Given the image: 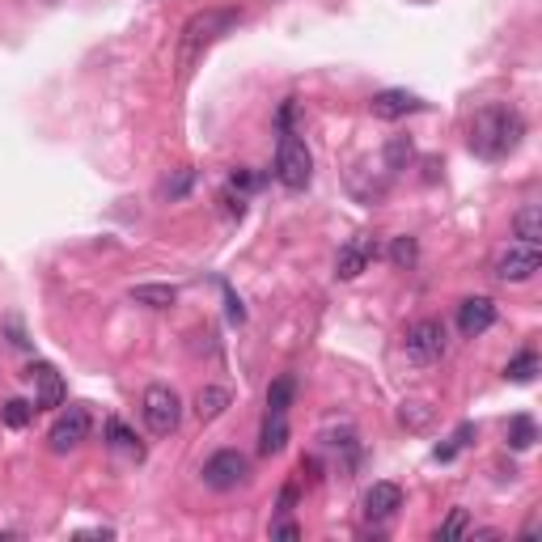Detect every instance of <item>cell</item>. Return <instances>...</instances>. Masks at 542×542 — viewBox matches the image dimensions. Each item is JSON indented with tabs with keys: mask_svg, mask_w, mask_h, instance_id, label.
<instances>
[{
	"mask_svg": "<svg viewBox=\"0 0 542 542\" xmlns=\"http://www.w3.org/2000/svg\"><path fill=\"white\" fill-rule=\"evenodd\" d=\"M225 301H229V318H233V322H242V318H246V310H242V301L233 297L229 288H225Z\"/></svg>",
	"mask_w": 542,
	"mask_h": 542,
	"instance_id": "4dcf8cb0",
	"label": "cell"
},
{
	"mask_svg": "<svg viewBox=\"0 0 542 542\" xmlns=\"http://www.w3.org/2000/svg\"><path fill=\"white\" fill-rule=\"evenodd\" d=\"M26 377L34 382V407L39 411H56L64 407V377L47 365V360H34V365L26 369Z\"/></svg>",
	"mask_w": 542,
	"mask_h": 542,
	"instance_id": "9c48e42d",
	"label": "cell"
},
{
	"mask_svg": "<svg viewBox=\"0 0 542 542\" xmlns=\"http://www.w3.org/2000/svg\"><path fill=\"white\" fill-rule=\"evenodd\" d=\"M271 538H301V530L293 521H280V526H271Z\"/></svg>",
	"mask_w": 542,
	"mask_h": 542,
	"instance_id": "f546056e",
	"label": "cell"
},
{
	"mask_svg": "<svg viewBox=\"0 0 542 542\" xmlns=\"http://www.w3.org/2000/svg\"><path fill=\"white\" fill-rule=\"evenodd\" d=\"M191 183H195V170H174V178H166L157 191H161V200H183Z\"/></svg>",
	"mask_w": 542,
	"mask_h": 542,
	"instance_id": "d4e9b609",
	"label": "cell"
},
{
	"mask_svg": "<svg viewBox=\"0 0 542 542\" xmlns=\"http://www.w3.org/2000/svg\"><path fill=\"white\" fill-rule=\"evenodd\" d=\"M538 441V424H534V415H513V424H509V449H517V454H526V449Z\"/></svg>",
	"mask_w": 542,
	"mask_h": 542,
	"instance_id": "44dd1931",
	"label": "cell"
},
{
	"mask_svg": "<svg viewBox=\"0 0 542 542\" xmlns=\"http://www.w3.org/2000/svg\"><path fill=\"white\" fill-rule=\"evenodd\" d=\"M106 441H111V449H119V454H128V458H144V449H140V441H136V432L123 424V420H106Z\"/></svg>",
	"mask_w": 542,
	"mask_h": 542,
	"instance_id": "e0dca14e",
	"label": "cell"
},
{
	"mask_svg": "<svg viewBox=\"0 0 542 542\" xmlns=\"http://www.w3.org/2000/svg\"><path fill=\"white\" fill-rule=\"evenodd\" d=\"M377 259V242L369 238V233H360V238H352L348 246L339 250V259H335V276L339 280H356L360 271H369V263Z\"/></svg>",
	"mask_w": 542,
	"mask_h": 542,
	"instance_id": "8fae6325",
	"label": "cell"
},
{
	"mask_svg": "<svg viewBox=\"0 0 542 542\" xmlns=\"http://www.w3.org/2000/svg\"><path fill=\"white\" fill-rule=\"evenodd\" d=\"M288 445V415H263V432H259V454L271 458L280 454V449Z\"/></svg>",
	"mask_w": 542,
	"mask_h": 542,
	"instance_id": "5bb4252c",
	"label": "cell"
},
{
	"mask_svg": "<svg viewBox=\"0 0 542 542\" xmlns=\"http://www.w3.org/2000/svg\"><path fill=\"white\" fill-rule=\"evenodd\" d=\"M534 373H538V352H534V348L517 352L509 365H504V377H509L513 386H530V382H534Z\"/></svg>",
	"mask_w": 542,
	"mask_h": 542,
	"instance_id": "ffe728a7",
	"label": "cell"
},
{
	"mask_svg": "<svg viewBox=\"0 0 542 542\" xmlns=\"http://www.w3.org/2000/svg\"><path fill=\"white\" fill-rule=\"evenodd\" d=\"M411 157H415V144L407 136H390V144H386V170H407Z\"/></svg>",
	"mask_w": 542,
	"mask_h": 542,
	"instance_id": "cb8c5ba5",
	"label": "cell"
},
{
	"mask_svg": "<svg viewBox=\"0 0 542 542\" xmlns=\"http://www.w3.org/2000/svg\"><path fill=\"white\" fill-rule=\"evenodd\" d=\"M403 509V487L399 483H373L365 492V517L369 521H390Z\"/></svg>",
	"mask_w": 542,
	"mask_h": 542,
	"instance_id": "4fadbf2b",
	"label": "cell"
},
{
	"mask_svg": "<svg viewBox=\"0 0 542 542\" xmlns=\"http://www.w3.org/2000/svg\"><path fill=\"white\" fill-rule=\"evenodd\" d=\"M276 183L284 187V191H305L310 187V178H314V157H310V149H305V140L288 128V132H280V144H276Z\"/></svg>",
	"mask_w": 542,
	"mask_h": 542,
	"instance_id": "3957f363",
	"label": "cell"
},
{
	"mask_svg": "<svg viewBox=\"0 0 542 542\" xmlns=\"http://www.w3.org/2000/svg\"><path fill=\"white\" fill-rule=\"evenodd\" d=\"M415 259H420V246H415V238H394V246H390V263L394 267H415Z\"/></svg>",
	"mask_w": 542,
	"mask_h": 542,
	"instance_id": "4316f807",
	"label": "cell"
},
{
	"mask_svg": "<svg viewBox=\"0 0 542 542\" xmlns=\"http://www.w3.org/2000/svg\"><path fill=\"white\" fill-rule=\"evenodd\" d=\"M132 301L144 305V310H170V305L178 301V288L174 284H136Z\"/></svg>",
	"mask_w": 542,
	"mask_h": 542,
	"instance_id": "9a60e30c",
	"label": "cell"
},
{
	"mask_svg": "<svg viewBox=\"0 0 542 542\" xmlns=\"http://www.w3.org/2000/svg\"><path fill=\"white\" fill-rule=\"evenodd\" d=\"M9 335H13V339H9V343H13V348H26V339H22V327H17V318L9 322Z\"/></svg>",
	"mask_w": 542,
	"mask_h": 542,
	"instance_id": "1f68e13d",
	"label": "cell"
},
{
	"mask_svg": "<svg viewBox=\"0 0 542 542\" xmlns=\"http://www.w3.org/2000/svg\"><path fill=\"white\" fill-rule=\"evenodd\" d=\"M369 111H373L377 119H403V115L424 111V98L407 94V89H382V94L369 98Z\"/></svg>",
	"mask_w": 542,
	"mask_h": 542,
	"instance_id": "7c38bea8",
	"label": "cell"
},
{
	"mask_svg": "<svg viewBox=\"0 0 542 542\" xmlns=\"http://www.w3.org/2000/svg\"><path fill=\"white\" fill-rule=\"evenodd\" d=\"M471 437H475V424H458V428H454V437H449L445 445H437V454H432V458H437V462H454L462 449L471 445Z\"/></svg>",
	"mask_w": 542,
	"mask_h": 542,
	"instance_id": "7402d4cb",
	"label": "cell"
},
{
	"mask_svg": "<svg viewBox=\"0 0 542 542\" xmlns=\"http://www.w3.org/2000/svg\"><path fill=\"white\" fill-rule=\"evenodd\" d=\"M89 428H94V420H89V411L85 407H68L56 415V424H51L47 432V441L56 454H64V449H77L85 437H89Z\"/></svg>",
	"mask_w": 542,
	"mask_h": 542,
	"instance_id": "ba28073f",
	"label": "cell"
},
{
	"mask_svg": "<svg viewBox=\"0 0 542 542\" xmlns=\"http://www.w3.org/2000/svg\"><path fill=\"white\" fill-rule=\"evenodd\" d=\"M445 327L437 318H420V322H411L407 335H403V352L411 365H437V360L445 356Z\"/></svg>",
	"mask_w": 542,
	"mask_h": 542,
	"instance_id": "277c9868",
	"label": "cell"
},
{
	"mask_svg": "<svg viewBox=\"0 0 542 542\" xmlns=\"http://www.w3.org/2000/svg\"><path fill=\"white\" fill-rule=\"evenodd\" d=\"M246 458L238 454V449H216V454L204 462V483L212 487V492H229V487H238L242 479H246Z\"/></svg>",
	"mask_w": 542,
	"mask_h": 542,
	"instance_id": "52a82bcc",
	"label": "cell"
},
{
	"mask_svg": "<svg viewBox=\"0 0 542 542\" xmlns=\"http://www.w3.org/2000/svg\"><path fill=\"white\" fill-rule=\"evenodd\" d=\"M466 534H471V513L449 509V517L441 521V530H437V542H454V538H466Z\"/></svg>",
	"mask_w": 542,
	"mask_h": 542,
	"instance_id": "603a6c76",
	"label": "cell"
},
{
	"mask_svg": "<svg viewBox=\"0 0 542 542\" xmlns=\"http://www.w3.org/2000/svg\"><path fill=\"white\" fill-rule=\"evenodd\" d=\"M229 403H233V394L225 386H204L200 394H195V415H200V420H216Z\"/></svg>",
	"mask_w": 542,
	"mask_h": 542,
	"instance_id": "2e32d148",
	"label": "cell"
},
{
	"mask_svg": "<svg viewBox=\"0 0 542 542\" xmlns=\"http://www.w3.org/2000/svg\"><path fill=\"white\" fill-rule=\"evenodd\" d=\"M513 233L521 242H530V246H538L542 242V208L538 204H526L517 216H513Z\"/></svg>",
	"mask_w": 542,
	"mask_h": 542,
	"instance_id": "ac0fdd59",
	"label": "cell"
},
{
	"mask_svg": "<svg viewBox=\"0 0 542 542\" xmlns=\"http://www.w3.org/2000/svg\"><path fill=\"white\" fill-rule=\"evenodd\" d=\"M140 415L144 424H149L153 437H170L183 420V403H178V394L170 386H149L144 390V403H140Z\"/></svg>",
	"mask_w": 542,
	"mask_h": 542,
	"instance_id": "8992f818",
	"label": "cell"
},
{
	"mask_svg": "<svg viewBox=\"0 0 542 542\" xmlns=\"http://www.w3.org/2000/svg\"><path fill=\"white\" fill-rule=\"evenodd\" d=\"M297 496H301V487H297V483H284V492H280V504H276V509H280V513H293Z\"/></svg>",
	"mask_w": 542,
	"mask_h": 542,
	"instance_id": "f1b7e54d",
	"label": "cell"
},
{
	"mask_svg": "<svg viewBox=\"0 0 542 542\" xmlns=\"http://www.w3.org/2000/svg\"><path fill=\"white\" fill-rule=\"evenodd\" d=\"M538 271H542V250L530 246V242L504 246L500 255H496V263H492V276H496L500 284H526V280L538 276Z\"/></svg>",
	"mask_w": 542,
	"mask_h": 542,
	"instance_id": "5b68a950",
	"label": "cell"
},
{
	"mask_svg": "<svg viewBox=\"0 0 542 542\" xmlns=\"http://www.w3.org/2000/svg\"><path fill=\"white\" fill-rule=\"evenodd\" d=\"M399 420H403L407 428H424V424H428V407H424V403H403Z\"/></svg>",
	"mask_w": 542,
	"mask_h": 542,
	"instance_id": "83f0119b",
	"label": "cell"
},
{
	"mask_svg": "<svg viewBox=\"0 0 542 542\" xmlns=\"http://www.w3.org/2000/svg\"><path fill=\"white\" fill-rule=\"evenodd\" d=\"M34 411H39V407L26 403V399H9L0 415H5V424H9V428H26V424L34 420Z\"/></svg>",
	"mask_w": 542,
	"mask_h": 542,
	"instance_id": "484cf974",
	"label": "cell"
},
{
	"mask_svg": "<svg viewBox=\"0 0 542 542\" xmlns=\"http://www.w3.org/2000/svg\"><path fill=\"white\" fill-rule=\"evenodd\" d=\"M526 140V119L509 102H492L471 119V149L483 161H504L521 149Z\"/></svg>",
	"mask_w": 542,
	"mask_h": 542,
	"instance_id": "6da1fadb",
	"label": "cell"
},
{
	"mask_svg": "<svg viewBox=\"0 0 542 542\" xmlns=\"http://www.w3.org/2000/svg\"><path fill=\"white\" fill-rule=\"evenodd\" d=\"M496 327V301L492 297H466L458 305V331L466 339H479Z\"/></svg>",
	"mask_w": 542,
	"mask_h": 542,
	"instance_id": "30bf717a",
	"label": "cell"
},
{
	"mask_svg": "<svg viewBox=\"0 0 542 542\" xmlns=\"http://www.w3.org/2000/svg\"><path fill=\"white\" fill-rule=\"evenodd\" d=\"M293 394H297V377H276V382L267 386V411L271 415H288V407H293Z\"/></svg>",
	"mask_w": 542,
	"mask_h": 542,
	"instance_id": "d6986e66",
	"label": "cell"
},
{
	"mask_svg": "<svg viewBox=\"0 0 542 542\" xmlns=\"http://www.w3.org/2000/svg\"><path fill=\"white\" fill-rule=\"evenodd\" d=\"M238 22H242L238 9H204V13H195L191 22L183 26V39H178V68H183V77L191 72V64L200 60L216 39H225Z\"/></svg>",
	"mask_w": 542,
	"mask_h": 542,
	"instance_id": "7a4b0ae2",
	"label": "cell"
}]
</instances>
